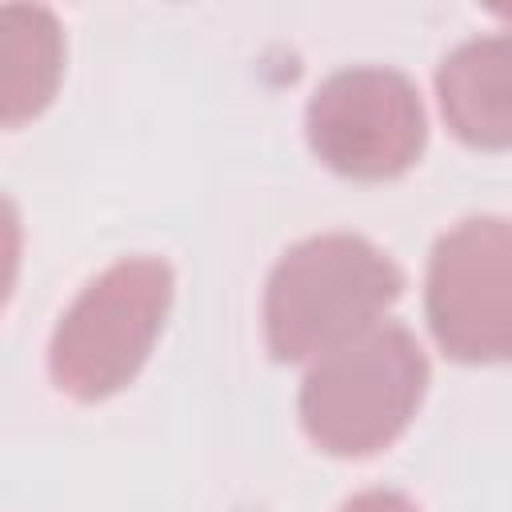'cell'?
Returning <instances> with one entry per match:
<instances>
[{"instance_id":"6da1fadb","label":"cell","mask_w":512,"mask_h":512,"mask_svg":"<svg viewBox=\"0 0 512 512\" xmlns=\"http://www.w3.org/2000/svg\"><path fill=\"white\" fill-rule=\"evenodd\" d=\"M404 276L388 252L352 232L292 244L264 284V336L276 360H320L384 324Z\"/></svg>"},{"instance_id":"7a4b0ae2","label":"cell","mask_w":512,"mask_h":512,"mask_svg":"<svg viewBox=\"0 0 512 512\" xmlns=\"http://www.w3.org/2000/svg\"><path fill=\"white\" fill-rule=\"evenodd\" d=\"M428 360L404 324H376L320 356L300 384V424L328 456H372L416 416Z\"/></svg>"},{"instance_id":"3957f363","label":"cell","mask_w":512,"mask_h":512,"mask_svg":"<svg viewBox=\"0 0 512 512\" xmlns=\"http://www.w3.org/2000/svg\"><path fill=\"white\" fill-rule=\"evenodd\" d=\"M172 308V268L156 256H124L92 276L64 308L48 340V376L72 400L120 392L148 360Z\"/></svg>"},{"instance_id":"277c9868","label":"cell","mask_w":512,"mask_h":512,"mask_svg":"<svg viewBox=\"0 0 512 512\" xmlns=\"http://www.w3.org/2000/svg\"><path fill=\"white\" fill-rule=\"evenodd\" d=\"M304 132L324 168L352 180H392L420 160L428 120L404 72L356 64L316 84Z\"/></svg>"},{"instance_id":"5b68a950","label":"cell","mask_w":512,"mask_h":512,"mask_svg":"<svg viewBox=\"0 0 512 512\" xmlns=\"http://www.w3.org/2000/svg\"><path fill=\"white\" fill-rule=\"evenodd\" d=\"M424 312L452 360H512V216H468L436 240Z\"/></svg>"},{"instance_id":"8992f818","label":"cell","mask_w":512,"mask_h":512,"mask_svg":"<svg viewBox=\"0 0 512 512\" xmlns=\"http://www.w3.org/2000/svg\"><path fill=\"white\" fill-rule=\"evenodd\" d=\"M440 112L472 148H512V32L456 44L436 68Z\"/></svg>"},{"instance_id":"52a82bcc","label":"cell","mask_w":512,"mask_h":512,"mask_svg":"<svg viewBox=\"0 0 512 512\" xmlns=\"http://www.w3.org/2000/svg\"><path fill=\"white\" fill-rule=\"evenodd\" d=\"M0 64L4 128H20L48 108L64 72V32L56 16L36 4H8L0 12Z\"/></svg>"},{"instance_id":"ba28073f","label":"cell","mask_w":512,"mask_h":512,"mask_svg":"<svg viewBox=\"0 0 512 512\" xmlns=\"http://www.w3.org/2000/svg\"><path fill=\"white\" fill-rule=\"evenodd\" d=\"M340 512H420V508L412 504V496H404L396 488H364Z\"/></svg>"}]
</instances>
